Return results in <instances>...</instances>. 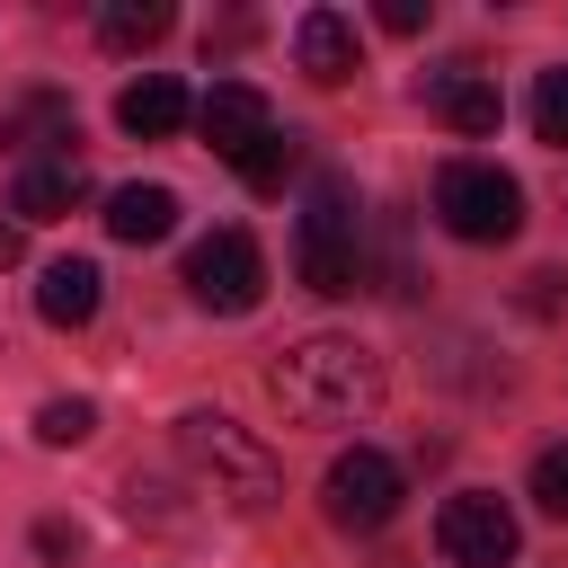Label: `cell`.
Here are the masks:
<instances>
[{
  "mask_svg": "<svg viewBox=\"0 0 568 568\" xmlns=\"http://www.w3.org/2000/svg\"><path fill=\"white\" fill-rule=\"evenodd\" d=\"M266 390H275V408L293 426H355L382 399V364L355 337H302V346H284L266 364Z\"/></svg>",
  "mask_w": 568,
  "mask_h": 568,
  "instance_id": "obj_1",
  "label": "cell"
},
{
  "mask_svg": "<svg viewBox=\"0 0 568 568\" xmlns=\"http://www.w3.org/2000/svg\"><path fill=\"white\" fill-rule=\"evenodd\" d=\"M178 453H186V470H195L222 506H240V515H266V506L284 497V462H275L248 426H231L222 408H186V417H178Z\"/></svg>",
  "mask_w": 568,
  "mask_h": 568,
  "instance_id": "obj_2",
  "label": "cell"
},
{
  "mask_svg": "<svg viewBox=\"0 0 568 568\" xmlns=\"http://www.w3.org/2000/svg\"><path fill=\"white\" fill-rule=\"evenodd\" d=\"M293 266H302V284H311V293H328V302H346V293L364 284V213H355V186H346L337 169H320V178H311V195H302Z\"/></svg>",
  "mask_w": 568,
  "mask_h": 568,
  "instance_id": "obj_3",
  "label": "cell"
},
{
  "mask_svg": "<svg viewBox=\"0 0 568 568\" xmlns=\"http://www.w3.org/2000/svg\"><path fill=\"white\" fill-rule=\"evenodd\" d=\"M435 222H444L453 240H470V248H497V240L524 231V186H515L497 160H453V169L435 178Z\"/></svg>",
  "mask_w": 568,
  "mask_h": 568,
  "instance_id": "obj_4",
  "label": "cell"
},
{
  "mask_svg": "<svg viewBox=\"0 0 568 568\" xmlns=\"http://www.w3.org/2000/svg\"><path fill=\"white\" fill-rule=\"evenodd\" d=\"M186 293H195L204 311H222V320L257 311V302H266V257H257V240H248V231H204V240L186 248Z\"/></svg>",
  "mask_w": 568,
  "mask_h": 568,
  "instance_id": "obj_5",
  "label": "cell"
},
{
  "mask_svg": "<svg viewBox=\"0 0 568 568\" xmlns=\"http://www.w3.org/2000/svg\"><path fill=\"white\" fill-rule=\"evenodd\" d=\"M320 497H328V524H346V532H382V524L399 515V462L373 453V444H355V453L328 462Z\"/></svg>",
  "mask_w": 568,
  "mask_h": 568,
  "instance_id": "obj_6",
  "label": "cell"
},
{
  "mask_svg": "<svg viewBox=\"0 0 568 568\" xmlns=\"http://www.w3.org/2000/svg\"><path fill=\"white\" fill-rule=\"evenodd\" d=\"M435 550H444L453 568H515V515H506V497H488V488L444 497Z\"/></svg>",
  "mask_w": 568,
  "mask_h": 568,
  "instance_id": "obj_7",
  "label": "cell"
},
{
  "mask_svg": "<svg viewBox=\"0 0 568 568\" xmlns=\"http://www.w3.org/2000/svg\"><path fill=\"white\" fill-rule=\"evenodd\" d=\"M195 124H204V142H213L231 169H240V160L275 133V115H266V98H257L248 80H213V89L195 98Z\"/></svg>",
  "mask_w": 568,
  "mask_h": 568,
  "instance_id": "obj_8",
  "label": "cell"
},
{
  "mask_svg": "<svg viewBox=\"0 0 568 568\" xmlns=\"http://www.w3.org/2000/svg\"><path fill=\"white\" fill-rule=\"evenodd\" d=\"M293 62H302V80H320V89H346V80L364 71L355 18H346V9H302V18H293Z\"/></svg>",
  "mask_w": 568,
  "mask_h": 568,
  "instance_id": "obj_9",
  "label": "cell"
},
{
  "mask_svg": "<svg viewBox=\"0 0 568 568\" xmlns=\"http://www.w3.org/2000/svg\"><path fill=\"white\" fill-rule=\"evenodd\" d=\"M426 115H444L453 133H497V115H506V98H497V80L479 71V62H444V71H426Z\"/></svg>",
  "mask_w": 568,
  "mask_h": 568,
  "instance_id": "obj_10",
  "label": "cell"
},
{
  "mask_svg": "<svg viewBox=\"0 0 568 568\" xmlns=\"http://www.w3.org/2000/svg\"><path fill=\"white\" fill-rule=\"evenodd\" d=\"M9 204H18V222H62V213H80V204H89V169H80V151H71V160H27Z\"/></svg>",
  "mask_w": 568,
  "mask_h": 568,
  "instance_id": "obj_11",
  "label": "cell"
},
{
  "mask_svg": "<svg viewBox=\"0 0 568 568\" xmlns=\"http://www.w3.org/2000/svg\"><path fill=\"white\" fill-rule=\"evenodd\" d=\"M98 302H106V275H98L89 257H53V266L36 275V311H44V328H89Z\"/></svg>",
  "mask_w": 568,
  "mask_h": 568,
  "instance_id": "obj_12",
  "label": "cell"
},
{
  "mask_svg": "<svg viewBox=\"0 0 568 568\" xmlns=\"http://www.w3.org/2000/svg\"><path fill=\"white\" fill-rule=\"evenodd\" d=\"M195 106H186V89L169 80V71H151V80H133L124 98H115V124L133 133V142H169L178 124H186Z\"/></svg>",
  "mask_w": 568,
  "mask_h": 568,
  "instance_id": "obj_13",
  "label": "cell"
},
{
  "mask_svg": "<svg viewBox=\"0 0 568 568\" xmlns=\"http://www.w3.org/2000/svg\"><path fill=\"white\" fill-rule=\"evenodd\" d=\"M106 231H115L124 248H151V240L178 231V195H169V186H115V195H106Z\"/></svg>",
  "mask_w": 568,
  "mask_h": 568,
  "instance_id": "obj_14",
  "label": "cell"
},
{
  "mask_svg": "<svg viewBox=\"0 0 568 568\" xmlns=\"http://www.w3.org/2000/svg\"><path fill=\"white\" fill-rule=\"evenodd\" d=\"M169 27H178L169 0H106V9H98V44H106V53H142V44H160Z\"/></svg>",
  "mask_w": 568,
  "mask_h": 568,
  "instance_id": "obj_15",
  "label": "cell"
},
{
  "mask_svg": "<svg viewBox=\"0 0 568 568\" xmlns=\"http://www.w3.org/2000/svg\"><path fill=\"white\" fill-rule=\"evenodd\" d=\"M532 133H541L550 151H568V62H550V71L532 80Z\"/></svg>",
  "mask_w": 568,
  "mask_h": 568,
  "instance_id": "obj_16",
  "label": "cell"
},
{
  "mask_svg": "<svg viewBox=\"0 0 568 568\" xmlns=\"http://www.w3.org/2000/svg\"><path fill=\"white\" fill-rule=\"evenodd\" d=\"M293 169H302V142H293V133H266V142H257V151L240 160V178H248L257 195H275V186H284Z\"/></svg>",
  "mask_w": 568,
  "mask_h": 568,
  "instance_id": "obj_17",
  "label": "cell"
},
{
  "mask_svg": "<svg viewBox=\"0 0 568 568\" xmlns=\"http://www.w3.org/2000/svg\"><path fill=\"white\" fill-rule=\"evenodd\" d=\"M89 435H98V408H89V399H44V408H36V444L62 453V444H89Z\"/></svg>",
  "mask_w": 568,
  "mask_h": 568,
  "instance_id": "obj_18",
  "label": "cell"
},
{
  "mask_svg": "<svg viewBox=\"0 0 568 568\" xmlns=\"http://www.w3.org/2000/svg\"><path fill=\"white\" fill-rule=\"evenodd\" d=\"M532 506L568 524V444H541L532 453Z\"/></svg>",
  "mask_w": 568,
  "mask_h": 568,
  "instance_id": "obj_19",
  "label": "cell"
},
{
  "mask_svg": "<svg viewBox=\"0 0 568 568\" xmlns=\"http://www.w3.org/2000/svg\"><path fill=\"white\" fill-rule=\"evenodd\" d=\"M36 550H44V559H80V524L44 515V524H36Z\"/></svg>",
  "mask_w": 568,
  "mask_h": 568,
  "instance_id": "obj_20",
  "label": "cell"
},
{
  "mask_svg": "<svg viewBox=\"0 0 568 568\" xmlns=\"http://www.w3.org/2000/svg\"><path fill=\"white\" fill-rule=\"evenodd\" d=\"M426 18H435V0H382V27H390V36H417Z\"/></svg>",
  "mask_w": 568,
  "mask_h": 568,
  "instance_id": "obj_21",
  "label": "cell"
},
{
  "mask_svg": "<svg viewBox=\"0 0 568 568\" xmlns=\"http://www.w3.org/2000/svg\"><path fill=\"white\" fill-rule=\"evenodd\" d=\"M27 257V222H0V266H18Z\"/></svg>",
  "mask_w": 568,
  "mask_h": 568,
  "instance_id": "obj_22",
  "label": "cell"
}]
</instances>
